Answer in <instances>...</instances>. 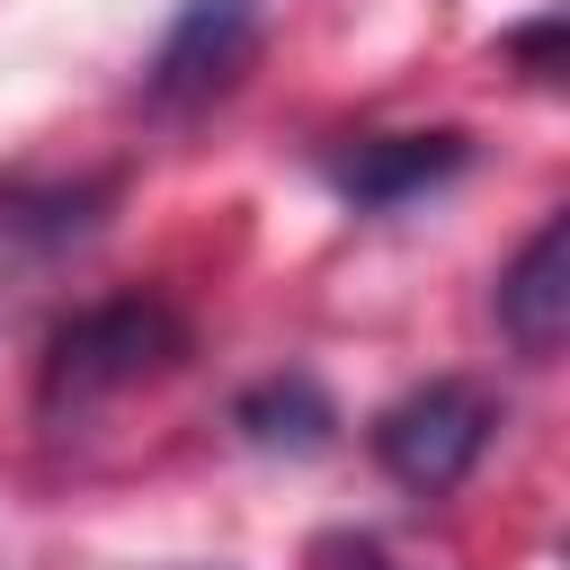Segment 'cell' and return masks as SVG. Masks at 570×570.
Returning <instances> with one entry per match:
<instances>
[{
    "label": "cell",
    "mask_w": 570,
    "mask_h": 570,
    "mask_svg": "<svg viewBox=\"0 0 570 570\" xmlns=\"http://www.w3.org/2000/svg\"><path fill=\"white\" fill-rule=\"evenodd\" d=\"M187 356V321L160 303V294H116V303H89L53 330L45 347V401L80 410V401H107V392H134L151 374H169Z\"/></svg>",
    "instance_id": "6da1fadb"
},
{
    "label": "cell",
    "mask_w": 570,
    "mask_h": 570,
    "mask_svg": "<svg viewBox=\"0 0 570 570\" xmlns=\"http://www.w3.org/2000/svg\"><path fill=\"white\" fill-rule=\"evenodd\" d=\"M490 428H499V401L463 374H436L419 392H401L383 419H374V463L419 490V499H445L481 454H490Z\"/></svg>",
    "instance_id": "7a4b0ae2"
},
{
    "label": "cell",
    "mask_w": 570,
    "mask_h": 570,
    "mask_svg": "<svg viewBox=\"0 0 570 570\" xmlns=\"http://www.w3.org/2000/svg\"><path fill=\"white\" fill-rule=\"evenodd\" d=\"M258 18H267L258 0H178V18L160 27V45H151V62H142L151 107L187 116V107L223 98V89L249 71V53H258Z\"/></svg>",
    "instance_id": "3957f363"
},
{
    "label": "cell",
    "mask_w": 570,
    "mask_h": 570,
    "mask_svg": "<svg viewBox=\"0 0 570 570\" xmlns=\"http://www.w3.org/2000/svg\"><path fill=\"white\" fill-rule=\"evenodd\" d=\"M463 160H472L463 134H374V142H356V151L330 160V187L356 214H401V205L436 196L445 178H463Z\"/></svg>",
    "instance_id": "277c9868"
},
{
    "label": "cell",
    "mask_w": 570,
    "mask_h": 570,
    "mask_svg": "<svg viewBox=\"0 0 570 570\" xmlns=\"http://www.w3.org/2000/svg\"><path fill=\"white\" fill-rule=\"evenodd\" d=\"M499 330L517 356H561V330H570V214H543V232L508 258L499 276Z\"/></svg>",
    "instance_id": "5b68a950"
},
{
    "label": "cell",
    "mask_w": 570,
    "mask_h": 570,
    "mask_svg": "<svg viewBox=\"0 0 570 570\" xmlns=\"http://www.w3.org/2000/svg\"><path fill=\"white\" fill-rule=\"evenodd\" d=\"M232 428H240L258 454H321V445L338 436V410H330V392H321L312 374H267V383L240 392Z\"/></svg>",
    "instance_id": "8992f818"
},
{
    "label": "cell",
    "mask_w": 570,
    "mask_h": 570,
    "mask_svg": "<svg viewBox=\"0 0 570 570\" xmlns=\"http://www.w3.org/2000/svg\"><path fill=\"white\" fill-rule=\"evenodd\" d=\"M98 205H107V187H45V196H27V187H9L0 196V240H36V249H71L89 223H98Z\"/></svg>",
    "instance_id": "52a82bcc"
},
{
    "label": "cell",
    "mask_w": 570,
    "mask_h": 570,
    "mask_svg": "<svg viewBox=\"0 0 570 570\" xmlns=\"http://www.w3.org/2000/svg\"><path fill=\"white\" fill-rule=\"evenodd\" d=\"M508 53H517V62H534V80H552V62H561V18L517 27V36H508Z\"/></svg>",
    "instance_id": "ba28073f"
}]
</instances>
